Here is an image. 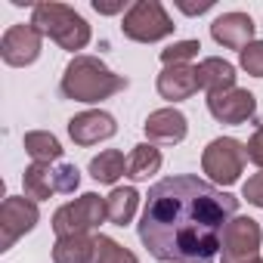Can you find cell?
I'll list each match as a JSON object with an SVG mask.
<instances>
[{
	"label": "cell",
	"mask_w": 263,
	"mask_h": 263,
	"mask_svg": "<svg viewBox=\"0 0 263 263\" xmlns=\"http://www.w3.org/2000/svg\"><path fill=\"white\" fill-rule=\"evenodd\" d=\"M186 16H195V13H208L211 7H214V0H201V4H183V0H180V4H177Z\"/></svg>",
	"instance_id": "83f0119b"
},
{
	"label": "cell",
	"mask_w": 263,
	"mask_h": 263,
	"mask_svg": "<svg viewBox=\"0 0 263 263\" xmlns=\"http://www.w3.org/2000/svg\"><path fill=\"white\" fill-rule=\"evenodd\" d=\"M127 90V78L115 74L96 56H74L62 74V96L74 102H99Z\"/></svg>",
	"instance_id": "7a4b0ae2"
},
{
	"label": "cell",
	"mask_w": 263,
	"mask_h": 263,
	"mask_svg": "<svg viewBox=\"0 0 263 263\" xmlns=\"http://www.w3.org/2000/svg\"><path fill=\"white\" fill-rule=\"evenodd\" d=\"M115 130H118V124L108 111H81L68 121V137L78 146H96L102 140H111Z\"/></svg>",
	"instance_id": "8fae6325"
},
{
	"label": "cell",
	"mask_w": 263,
	"mask_h": 263,
	"mask_svg": "<svg viewBox=\"0 0 263 263\" xmlns=\"http://www.w3.org/2000/svg\"><path fill=\"white\" fill-rule=\"evenodd\" d=\"M245 152H248V158L257 164V167H263V124L254 130V137L248 140V146H245Z\"/></svg>",
	"instance_id": "4316f807"
},
{
	"label": "cell",
	"mask_w": 263,
	"mask_h": 263,
	"mask_svg": "<svg viewBox=\"0 0 263 263\" xmlns=\"http://www.w3.org/2000/svg\"><path fill=\"white\" fill-rule=\"evenodd\" d=\"M102 220H108L105 198H99L96 192H84L81 198L62 204L53 214V229H56L59 238H65V235H90Z\"/></svg>",
	"instance_id": "5b68a950"
},
{
	"label": "cell",
	"mask_w": 263,
	"mask_h": 263,
	"mask_svg": "<svg viewBox=\"0 0 263 263\" xmlns=\"http://www.w3.org/2000/svg\"><path fill=\"white\" fill-rule=\"evenodd\" d=\"M41 41H44V34L31 22L28 25H13V28H7L4 41H0V56L13 68L31 65L41 56Z\"/></svg>",
	"instance_id": "9c48e42d"
},
{
	"label": "cell",
	"mask_w": 263,
	"mask_h": 263,
	"mask_svg": "<svg viewBox=\"0 0 263 263\" xmlns=\"http://www.w3.org/2000/svg\"><path fill=\"white\" fill-rule=\"evenodd\" d=\"M238 198L198 177H167L149 189L140 241L164 263H217Z\"/></svg>",
	"instance_id": "6da1fadb"
},
{
	"label": "cell",
	"mask_w": 263,
	"mask_h": 263,
	"mask_svg": "<svg viewBox=\"0 0 263 263\" xmlns=\"http://www.w3.org/2000/svg\"><path fill=\"white\" fill-rule=\"evenodd\" d=\"M121 174H127V161H124V155H121L118 149H105V152H99V155L90 161V177H93L96 183L111 186V183H118Z\"/></svg>",
	"instance_id": "ffe728a7"
},
{
	"label": "cell",
	"mask_w": 263,
	"mask_h": 263,
	"mask_svg": "<svg viewBox=\"0 0 263 263\" xmlns=\"http://www.w3.org/2000/svg\"><path fill=\"white\" fill-rule=\"evenodd\" d=\"M245 161H248V152H245V146H241L238 140H232V137H217V140L204 149V155H201V171H204L214 183L232 186V183L241 177Z\"/></svg>",
	"instance_id": "8992f818"
},
{
	"label": "cell",
	"mask_w": 263,
	"mask_h": 263,
	"mask_svg": "<svg viewBox=\"0 0 263 263\" xmlns=\"http://www.w3.org/2000/svg\"><path fill=\"white\" fill-rule=\"evenodd\" d=\"M211 34L220 47L241 53L248 44H254V19L248 13H223L220 19H214Z\"/></svg>",
	"instance_id": "4fadbf2b"
},
{
	"label": "cell",
	"mask_w": 263,
	"mask_h": 263,
	"mask_svg": "<svg viewBox=\"0 0 263 263\" xmlns=\"http://www.w3.org/2000/svg\"><path fill=\"white\" fill-rule=\"evenodd\" d=\"M208 111L220 124H245L248 118H254L257 99H254V93H248L241 87H232V90H223V93L208 96Z\"/></svg>",
	"instance_id": "30bf717a"
},
{
	"label": "cell",
	"mask_w": 263,
	"mask_h": 263,
	"mask_svg": "<svg viewBox=\"0 0 263 263\" xmlns=\"http://www.w3.org/2000/svg\"><path fill=\"white\" fill-rule=\"evenodd\" d=\"M260 223L251 217H232L223 232V263H251L260 257Z\"/></svg>",
	"instance_id": "52a82bcc"
},
{
	"label": "cell",
	"mask_w": 263,
	"mask_h": 263,
	"mask_svg": "<svg viewBox=\"0 0 263 263\" xmlns=\"http://www.w3.org/2000/svg\"><path fill=\"white\" fill-rule=\"evenodd\" d=\"M93 10L108 16V13H121V10H124V4H99V0H93Z\"/></svg>",
	"instance_id": "f1b7e54d"
},
{
	"label": "cell",
	"mask_w": 263,
	"mask_h": 263,
	"mask_svg": "<svg viewBox=\"0 0 263 263\" xmlns=\"http://www.w3.org/2000/svg\"><path fill=\"white\" fill-rule=\"evenodd\" d=\"M93 263H140L134 251H127L124 245H118L108 235H96V257Z\"/></svg>",
	"instance_id": "7402d4cb"
},
{
	"label": "cell",
	"mask_w": 263,
	"mask_h": 263,
	"mask_svg": "<svg viewBox=\"0 0 263 263\" xmlns=\"http://www.w3.org/2000/svg\"><path fill=\"white\" fill-rule=\"evenodd\" d=\"M251 263H263V257H257V260H251Z\"/></svg>",
	"instance_id": "f546056e"
},
{
	"label": "cell",
	"mask_w": 263,
	"mask_h": 263,
	"mask_svg": "<svg viewBox=\"0 0 263 263\" xmlns=\"http://www.w3.org/2000/svg\"><path fill=\"white\" fill-rule=\"evenodd\" d=\"M37 217V204L28 195H10L0 204V251H10L25 232H31Z\"/></svg>",
	"instance_id": "ba28073f"
},
{
	"label": "cell",
	"mask_w": 263,
	"mask_h": 263,
	"mask_svg": "<svg viewBox=\"0 0 263 263\" xmlns=\"http://www.w3.org/2000/svg\"><path fill=\"white\" fill-rule=\"evenodd\" d=\"M143 127H146V137H149L152 146H177V143L186 140V130H189L186 115L177 111V108H158V111H152Z\"/></svg>",
	"instance_id": "7c38bea8"
},
{
	"label": "cell",
	"mask_w": 263,
	"mask_h": 263,
	"mask_svg": "<svg viewBox=\"0 0 263 263\" xmlns=\"http://www.w3.org/2000/svg\"><path fill=\"white\" fill-rule=\"evenodd\" d=\"M31 25H34L41 34L53 37V41H56L62 50H68V53L84 50V47L90 44V25H87V19H84L78 10L65 7V4H34Z\"/></svg>",
	"instance_id": "3957f363"
},
{
	"label": "cell",
	"mask_w": 263,
	"mask_h": 263,
	"mask_svg": "<svg viewBox=\"0 0 263 263\" xmlns=\"http://www.w3.org/2000/svg\"><path fill=\"white\" fill-rule=\"evenodd\" d=\"M137 208H140V192L134 186H118L105 198V214H108V220L115 226H127L130 220H134Z\"/></svg>",
	"instance_id": "e0dca14e"
},
{
	"label": "cell",
	"mask_w": 263,
	"mask_h": 263,
	"mask_svg": "<svg viewBox=\"0 0 263 263\" xmlns=\"http://www.w3.org/2000/svg\"><path fill=\"white\" fill-rule=\"evenodd\" d=\"M241 195L248 198V204L263 208V174H254V177L241 186Z\"/></svg>",
	"instance_id": "484cf974"
},
{
	"label": "cell",
	"mask_w": 263,
	"mask_h": 263,
	"mask_svg": "<svg viewBox=\"0 0 263 263\" xmlns=\"http://www.w3.org/2000/svg\"><path fill=\"white\" fill-rule=\"evenodd\" d=\"M25 152L37 161V164H50V161H59L62 158V146L53 134L47 130H34V134H25Z\"/></svg>",
	"instance_id": "44dd1931"
},
{
	"label": "cell",
	"mask_w": 263,
	"mask_h": 263,
	"mask_svg": "<svg viewBox=\"0 0 263 263\" xmlns=\"http://www.w3.org/2000/svg\"><path fill=\"white\" fill-rule=\"evenodd\" d=\"M158 171H161V152L152 143L134 146V152H130V158H127V177L130 180H149Z\"/></svg>",
	"instance_id": "ac0fdd59"
},
{
	"label": "cell",
	"mask_w": 263,
	"mask_h": 263,
	"mask_svg": "<svg viewBox=\"0 0 263 263\" xmlns=\"http://www.w3.org/2000/svg\"><path fill=\"white\" fill-rule=\"evenodd\" d=\"M198 50H201L198 41H177L174 47L161 50V62H164V65H186L189 59L198 56Z\"/></svg>",
	"instance_id": "603a6c76"
},
{
	"label": "cell",
	"mask_w": 263,
	"mask_h": 263,
	"mask_svg": "<svg viewBox=\"0 0 263 263\" xmlns=\"http://www.w3.org/2000/svg\"><path fill=\"white\" fill-rule=\"evenodd\" d=\"M241 68L248 71V74H254V78H263V41H254V44H248L241 53Z\"/></svg>",
	"instance_id": "cb8c5ba5"
},
{
	"label": "cell",
	"mask_w": 263,
	"mask_h": 263,
	"mask_svg": "<svg viewBox=\"0 0 263 263\" xmlns=\"http://www.w3.org/2000/svg\"><path fill=\"white\" fill-rule=\"evenodd\" d=\"M174 28L177 25L171 22V16L164 13V7L158 0H137L124 13V22H121L124 37L137 41V44H155V41L174 34Z\"/></svg>",
	"instance_id": "277c9868"
},
{
	"label": "cell",
	"mask_w": 263,
	"mask_h": 263,
	"mask_svg": "<svg viewBox=\"0 0 263 263\" xmlns=\"http://www.w3.org/2000/svg\"><path fill=\"white\" fill-rule=\"evenodd\" d=\"M96 235H65L53 245V263H93Z\"/></svg>",
	"instance_id": "2e32d148"
},
{
	"label": "cell",
	"mask_w": 263,
	"mask_h": 263,
	"mask_svg": "<svg viewBox=\"0 0 263 263\" xmlns=\"http://www.w3.org/2000/svg\"><path fill=\"white\" fill-rule=\"evenodd\" d=\"M53 180H56V192H74L81 186V174H78L74 164H56Z\"/></svg>",
	"instance_id": "d4e9b609"
},
{
	"label": "cell",
	"mask_w": 263,
	"mask_h": 263,
	"mask_svg": "<svg viewBox=\"0 0 263 263\" xmlns=\"http://www.w3.org/2000/svg\"><path fill=\"white\" fill-rule=\"evenodd\" d=\"M22 186H25V195L31 201H47L53 192H56V180H53V167L50 164H31L22 177Z\"/></svg>",
	"instance_id": "d6986e66"
},
{
	"label": "cell",
	"mask_w": 263,
	"mask_h": 263,
	"mask_svg": "<svg viewBox=\"0 0 263 263\" xmlns=\"http://www.w3.org/2000/svg\"><path fill=\"white\" fill-rule=\"evenodd\" d=\"M198 90V78L192 65H164L158 74V93L171 102H183Z\"/></svg>",
	"instance_id": "5bb4252c"
},
{
	"label": "cell",
	"mask_w": 263,
	"mask_h": 263,
	"mask_svg": "<svg viewBox=\"0 0 263 263\" xmlns=\"http://www.w3.org/2000/svg\"><path fill=\"white\" fill-rule=\"evenodd\" d=\"M195 78H198V87L208 90V96L235 87V68L226 59H217V56L201 59V65H195Z\"/></svg>",
	"instance_id": "9a60e30c"
}]
</instances>
